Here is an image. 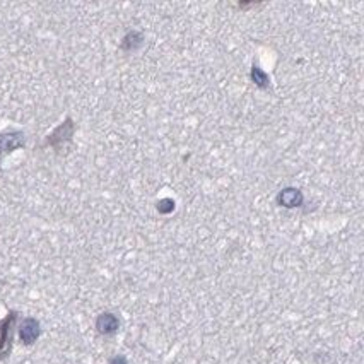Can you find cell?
I'll use <instances>...</instances> for the list:
<instances>
[{
  "instance_id": "obj_1",
  "label": "cell",
  "mask_w": 364,
  "mask_h": 364,
  "mask_svg": "<svg viewBox=\"0 0 364 364\" xmlns=\"http://www.w3.org/2000/svg\"><path fill=\"white\" fill-rule=\"evenodd\" d=\"M19 312L10 310L6 317L0 320V361H6L12 352L14 345V332H16Z\"/></svg>"
},
{
  "instance_id": "obj_2",
  "label": "cell",
  "mask_w": 364,
  "mask_h": 364,
  "mask_svg": "<svg viewBox=\"0 0 364 364\" xmlns=\"http://www.w3.org/2000/svg\"><path fill=\"white\" fill-rule=\"evenodd\" d=\"M26 147V136L21 130H6L0 133V164L7 154ZM2 168V166H0Z\"/></svg>"
},
{
  "instance_id": "obj_3",
  "label": "cell",
  "mask_w": 364,
  "mask_h": 364,
  "mask_svg": "<svg viewBox=\"0 0 364 364\" xmlns=\"http://www.w3.org/2000/svg\"><path fill=\"white\" fill-rule=\"evenodd\" d=\"M17 332H19L21 344L28 345V347H30V345L36 344V341L40 339L41 325H40V321L36 320V318L26 317L19 323V328H17Z\"/></svg>"
},
{
  "instance_id": "obj_4",
  "label": "cell",
  "mask_w": 364,
  "mask_h": 364,
  "mask_svg": "<svg viewBox=\"0 0 364 364\" xmlns=\"http://www.w3.org/2000/svg\"><path fill=\"white\" fill-rule=\"evenodd\" d=\"M275 202H277L279 207L298 208L305 204V195H303L301 190L296 189V186H286V189H282L281 192L277 193Z\"/></svg>"
},
{
  "instance_id": "obj_5",
  "label": "cell",
  "mask_w": 364,
  "mask_h": 364,
  "mask_svg": "<svg viewBox=\"0 0 364 364\" xmlns=\"http://www.w3.org/2000/svg\"><path fill=\"white\" fill-rule=\"evenodd\" d=\"M120 320L115 313L103 312L98 314L96 318V332L103 337H113L118 332Z\"/></svg>"
},
{
  "instance_id": "obj_6",
  "label": "cell",
  "mask_w": 364,
  "mask_h": 364,
  "mask_svg": "<svg viewBox=\"0 0 364 364\" xmlns=\"http://www.w3.org/2000/svg\"><path fill=\"white\" fill-rule=\"evenodd\" d=\"M74 130H76V127H74L72 118H67L65 122H63L62 125L58 127V129L53 130V133H50V136L47 137V140H45V146L58 147L60 142H67V140L72 139Z\"/></svg>"
},
{
  "instance_id": "obj_7",
  "label": "cell",
  "mask_w": 364,
  "mask_h": 364,
  "mask_svg": "<svg viewBox=\"0 0 364 364\" xmlns=\"http://www.w3.org/2000/svg\"><path fill=\"white\" fill-rule=\"evenodd\" d=\"M144 41H146L144 34L140 33V31L132 30V31H129L125 36H123L122 43H120V48H122V50L127 52V53H133V52H137V50H140V48H142Z\"/></svg>"
},
{
  "instance_id": "obj_8",
  "label": "cell",
  "mask_w": 364,
  "mask_h": 364,
  "mask_svg": "<svg viewBox=\"0 0 364 364\" xmlns=\"http://www.w3.org/2000/svg\"><path fill=\"white\" fill-rule=\"evenodd\" d=\"M250 81L261 91H267L270 87V77L264 69H260L259 63H253L250 69Z\"/></svg>"
},
{
  "instance_id": "obj_9",
  "label": "cell",
  "mask_w": 364,
  "mask_h": 364,
  "mask_svg": "<svg viewBox=\"0 0 364 364\" xmlns=\"http://www.w3.org/2000/svg\"><path fill=\"white\" fill-rule=\"evenodd\" d=\"M176 204L175 200L173 199H161L159 202L156 204V211L159 212V214H171L173 211H175Z\"/></svg>"
},
{
  "instance_id": "obj_10",
  "label": "cell",
  "mask_w": 364,
  "mask_h": 364,
  "mask_svg": "<svg viewBox=\"0 0 364 364\" xmlns=\"http://www.w3.org/2000/svg\"><path fill=\"white\" fill-rule=\"evenodd\" d=\"M108 364H129V361H127L125 356L118 354V356H113V358L108 361Z\"/></svg>"
}]
</instances>
